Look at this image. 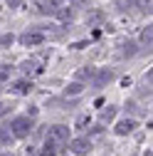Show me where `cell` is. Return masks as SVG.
Wrapping results in <instances>:
<instances>
[{
	"label": "cell",
	"instance_id": "ac0fdd59",
	"mask_svg": "<svg viewBox=\"0 0 153 156\" xmlns=\"http://www.w3.org/2000/svg\"><path fill=\"white\" fill-rule=\"evenodd\" d=\"M131 5H133V0H116V8L119 10H128Z\"/></svg>",
	"mask_w": 153,
	"mask_h": 156
},
{
	"label": "cell",
	"instance_id": "52a82bcc",
	"mask_svg": "<svg viewBox=\"0 0 153 156\" xmlns=\"http://www.w3.org/2000/svg\"><path fill=\"white\" fill-rule=\"evenodd\" d=\"M114 77H116V74H114L111 69H101V72L97 74V80H94V87H104L106 82H111V80H114Z\"/></svg>",
	"mask_w": 153,
	"mask_h": 156
},
{
	"label": "cell",
	"instance_id": "6da1fadb",
	"mask_svg": "<svg viewBox=\"0 0 153 156\" xmlns=\"http://www.w3.org/2000/svg\"><path fill=\"white\" fill-rule=\"evenodd\" d=\"M67 141H69V126H64V124H54V126H49L47 139H45L47 146H52L54 151H62V149L67 146Z\"/></svg>",
	"mask_w": 153,
	"mask_h": 156
},
{
	"label": "cell",
	"instance_id": "603a6c76",
	"mask_svg": "<svg viewBox=\"0 0 153 156\" xmlns=\"http://www.w3.org/2000/svg\"><path fill=\"white\" fill-rule=\"evenodd\" d=\"M5 3H8L10 8H20V5H22V0H5Z\"/></svg>",
	"mask_w": 153,
	"mask_h": 156
},
{
	"label": "cell",
	"instance_id": "d6986e66",
	"mask_svg": "<svg viewBox=\"0 0 153 156\" xmlns=\"http://www.w3.org/2000/svg\"><path fill=\"white\" fill-rule=\"evenodd\" d=\"M22 69L25 72H37L40 67H37V62H22Z\"/></svg>",
	"mask_w": 153,
	"mask_h": 156
},
{
	"label": "cell",
	"instance_id": "e0dca14e",
	"mask_svg": "<svg viewBox=\"0 0 153 156\" xmlns=\"http://www.w3.org/2000/svg\"><path fill=\"white\" fill-rule=\"evenodd\" d=\"M12 139H15V136H12L10 131H5V129L0 131V141H3V144H12Z\"/></svg>",
	"mask_w": 153,
	"mask_h": 156
},
{
	"label": "cell",
	"instance_id": "7c38bea8",
	"mask_svg": "<svg viewBox=\"0 0 153 156\" xmlns=\"http://www.w3.org/2000/svg\"><path fill=\"white\" fill-rule=\"evenodd\" d=\"M82 92H84V84H82V82H72V84L64 89L67 97H76V94H82Z\"/></svg>",
	"mask_w": 153,
	"mask_h": 156
},
{
	"label": "cell",
	"instance_id": "d4e9b609",
	"mask_svg": "<svg viewBox=\"0 0 153 156\" xmlns=\"http://www.w3.org/2000/svg\"><path fill=\"white\" fill-rule=\"evenodd\" d=\"M126 112H136V102H126Z\"/></svg>",
	"mask_w": 153,
	"mask_h": 156
},
{
	"label": "cell",
	"instance_id": "277c9868",
	"mask_svg": "<svg viewBox=\"0 0 153 156\" xmlns=\"http://www.w3.org/2000/svg\"><path fill=\"white\" fill-rule=\"evenodd\" d=\"M20 42L27 45V47H37V45H42V42H45V32H42V30L25 32V35H20Z\"/></svg>",
	"mask_w": 153,
	"mask_h": 156
},
{
	"label": "cell",
	"instance_id": "8992f818",
	"mask_svg": "<svg viewBox=\"0 0 153 156\" xmlns=\"http://www.w3.org/2000/svg\"><path fill=\"white\" fill-rule=\"evenodd\" d=\"M104 20H106V12L99 10V8H97V10H89V15H87V25H89V27H97V25H101Z\"/></svg>",
	"mask_w": 153,
	"mask_h": 156
},
{
	"label": "cell",
	"instance_id": "484cf974",
	"mask_svg": "<svg viewBox=\"0 0 153 156\" xmlns=\"http://www.w3.org/2000/svg\"><path fill=\"white\" fill-rule=\"evenodd\" d=\"M3 156H12V154H3Z\"/></svg>",
	"mask_w": 153,
	"mask_h": 156
},
{
	"label": "cell",
	"instance_id": "cb8c5ba5",
	"mask_svg": "<svg viewBox=\"0 0 153 156\" xmlns=\"http://www.w3.org/2000/svg\"><path fill=\"white\" fill-rule=\"evenodd\" d=\"M84 124H89V116H79L76 119V126H84Z\"/></svg>",
	"mask_w": 153,
	"mask_h": 156
},
{
	"label": "cell",
	"instance_id": "ffe728a7",
	"mask_svg": "<svg viewBox=\"0 0 153 156\" xmlns=\"http://www.w3.org/2000/svg\"><path fill=\"white\" fill-rule=\"evenodd\" d=\"M54 154H57V151H54L52 146H47V144H45V149L40 151V156H54Z\"/></svg>",
	"mask_w": 153,
	"mask_h": 156
},
{
	"label": "cell",
	"instance_id": "5b68a950",
	"mask_svg": "<svg viewBox=\"0 0 153 156\" xmlns=\"http://www.w3.org/2000/svg\"><path fill=\"white\" fill-rule=\"evenodd\" d=\"M136 119H128V116H126V119H121L119 124H116V129H114V131H116L119 136H126V134H131V131H136Z\"/></svg>",
	"mask_w": 153,
	"mask_h": 156
},
{
	"label": "cell",
	"instance_id": "8fae6325",
	"mask_svg": "<svg viewBox=\"0 0 153 156\" xmlns=\"http://www.w3.org/2000/svg\"><path fill=\"white\" fill-rule=\"evenodd\" d=\"M10 89H12L15 94H27V92L32 89V84H30V82H25V80H20V82H15Z\"/></svg>",
	"mask_w": 153,
	"mask_h": 156
},
{
	"label": "cell",
	"instance_id": "3957f363",
	"mask_svg": "<svg viewBox=\"0 0 153 156\" xmlns=\"http://www.w3.org/2000/svg\"><path fill=\"white\" fill-rule=\"evenodd\" d=\"M67 144H69V151L76 154V156H84V154L91 151V139H87V136H76V139H72Z\"/></svg>",
	"mask_w": 153,
	"mask_h": 156
},
{
	"label": "cell",
	"instance_id": "7402d4cb",
	"mask_svg": "<svg viewBox=\"0 0 153 156\" xmlns=\"http://www.w3.org/2000/svg\"><path fill=\"white\" fill-rule=\"evenodd\" d=\"M87 3H89V0H72V5H74V8H84Z\"/></svg>",
	"mask_w": 153,
	"mask_h": 156
},
{
	"label": "cell",
	"instance_id": "44dd1931",
	"mask_svg": "<svg viewBox=\"0 0 153 156\" xmlns=\"http://www.w3.org/2000/svg\"><path fill=\"white\" fill-rule=\"evenodd\" d=\"M10 109H12L10 104H5V102H0V116H5V114H8Z\"/></svg>",
	"mask_w": 153,
	"mask_h": 156
},
{
	"label": "cell",
	"instance_id": "9a60e30c",
	"mask_svg": "<svg viewBox=\"0 0 153 156\" xmlns=\"http://www.w3.org/2000/svg\"><path fill=\"white\" fill-rule=\"evenodd\" d=\"M91 77H94V69H91V67H89V69L84 67V69L76 72V80H79V82H82V80H91Z\"/></svg>",
	"mask_w": 153,
	"mask_h": 156
},
{
	"label": "cell",
	"instance_id": "4fadbf2b",
	"mask_svg": "<svg viewBox=\"0 0 153 156\" xmlns=\"http://www.w3.org/2000/svg\"><path fill=\"white\" fill-rule=\"evenodd\" d=\"M114 116H116V107H106L104 112H101V122L106 124V122H111Z\"/></svg>",
	"mask_w": 153,
	"mask_h": 156
},
{
	"label": "cell",
	"instance_id": "30bf717a",
	"mask_svg": "<svg viewBox=\"0 0 153 156\" xmlns=\"http://www.w3.org/2000/svg\"><path fill=\"white\" fill-rule=\"evenodd\" d=\"M151 42H153V27L148 25V27H143V32H141V45L151 50Z\"/></svg>",
	"mask_w": 153,
	"mask_h": 156
},
{
	"label": "cell",
	"instance_id": "9c48e42d",
	"mask_svg": "<svg viewBox=\"0 0 153 156\" xmlns=\"http://www.w3.org/2000/svg\"><path fill=\"white\" fill-rule=\"evenodd\" d=\"M124 57H136L138 55V42H133V40H128V42H124Z\"/></svg>",
	"mask_w": 153,
	"mask_h": 156
},
{
	"label": "cell",
	"instance_id": "7a4b0ae2",
	"mask_svg": "<svg viewBox=\"0 0 153 156\" xmlns=\"http://www.w3.org/2000/svg\"><path fill=\"white\" fill-rule=\"evenodd\" d=\"M35 122L32 116H15V119L10 122V134L15 136V139H25V136H30Z\"/></svg>",
	"mask_w": 153,
	"mask_h": 156
},
{
	"label": "cell",
	"instance_id": "4316f807",
	"mask_svg": "<svg viewBox=\"0 0 153 156\" xmlns=\"http://www.w3.org/2000/svg\"><path fill=\"white\" fill-rule=\"evenodd\" d=\"M0 89H3V87H0Z\"/></svg>",
	"mask_w": 153,
	"mask_h": 156
},
{
	"label": "cell",
	"instance_id": "2e32d148",
	"mask_svg": "<svg viewBox=\"0 0 153 156\" xmlns=\"http://www.w3.org/2000/svg\"><path fill=\"white\" fill-rule=\"evenodd\" d=\"M136 5L141 8V12H151V5H153V0H136Z\"/></svg>",
	"mask_w": 153,
	"mask_h": 156
},
{
	"label": "cell",
	"instance_id": "ba28073f",
	"mask_svg": "<svg viewBox=\"0 0 153 156\" xmlns=\"http://www.w3.org/2000/svg\"><path fill=\"white\" fill-rule=\"evenodd\" d=\"M54 15H57V20H62V23H72L74 10H72V8H57V10H54Z\"/></svg>",
	"mask_w": 153,
	"mask_h": 156
},
{
	"label": "cell",
	"instance_id": "5bb4252c",
	"mask_svg": "<svg viewBox=\"0 0 153 156\" xmlns=\"http://www.w3.org/2000/svg\"><path fill=\"white\" fill-rule=\"evenodd\" d=\"M15 42V35L12 32H8V35H0V47H10Z\"/></svg>",
	"mask_w": 153,
	"mask_h": 156
}]
</instances>
